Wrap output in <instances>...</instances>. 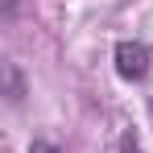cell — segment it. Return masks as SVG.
Returning a JSON list of instances; mask_svg holds the SVG:
<instances>
[{
	"label": "cell",
	"instance_id": "277c9868",
	"mask_svg": "<svg viewBox=\"0 0 153 153\" xmlns=\"http://www.w3.org/2000/svg\"><path fill=\"white\" fill-rule=\"evenodd\" d=\"M17 4L21 0H4V17H17Z\"/></svg>",
	"mask_w": 153,
	"mask_h": 153
},
{
	"label": "cell",
	"instance_id": "6da1fadb",
	"mask_svg": "<svg viewBox=\"0 0 153 153\" xmlns=\"http://www.w3.org/2000/svg\"><path fill=\"white\" fill-rule=\"evenodd\" d=\"M116 75L128 79V83H141L149 75V62H153V50L145 42H116Z\"/></svg>",
	"mask_w": 153,
	"mask_h": 153
},
{
	"label": "cell",
	"instance_id": "7a4b0ae2",
	"mask_svg": "<svg viewBox=\"0 0 153 153\" xmlns=\"http://www.w3.org/2000/svg\"><path fill=\"white\" fill-rule=\"evenodd\" d=\"M4 79H8V103H21L25 100V83H21V71H17L13 62L4 66Z\"/></svg>",
	"mask_w": 153,
	"mask_h": 153
},
{
	"label": "cell",
	"instance_id": "3957f363",
	"mask_svg": "<svg viewBox=\"0 0 153 153\" xmlns=\"http://www.w3.org/2000/svg\"><path fill=\"white\" fill-rule=\"evenodd\" d=\"M29 153H58V145H50V141H33Z\"/></svg>",
	"mask_w": 153,
	"mask_h": 153
}]
</instances>
